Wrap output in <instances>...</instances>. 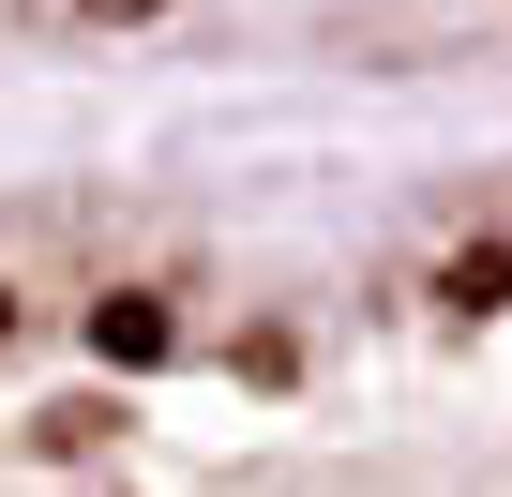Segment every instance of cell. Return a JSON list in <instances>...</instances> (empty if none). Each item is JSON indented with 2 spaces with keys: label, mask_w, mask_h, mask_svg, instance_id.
Returning <instances> with one entry per match:
<instances>
[{
  "label": "cell",
  "mask_w": 512,
  "mask_h": 497,
  "mask_svg": "<svg viewBox=\"0 0 512 497\" xmlns=\"http://www.w3.org/2000/svg\"><path fill=\"white\" fill-rule=\"evenodd\" d=\"M512 121V0H0V136Z\"/></svg>",
  "instance_id": "2"
},
{
  "label": "cell",
  "mask_w": 512,
  "mask_h": 497,
  "mask_svg": "<svg viewBox=\"0 0 512 497\" xmlns=\"http://www.w3.org/2000/svg\"><path fill=\"white\" fill-rule=\"evenodd\" d=\"M0 497H512V121L0 136Z\"/></svg>",
  "instance_id": "1"
}]
</instances>
